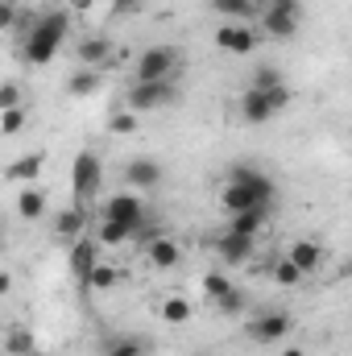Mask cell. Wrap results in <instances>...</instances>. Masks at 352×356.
<instances>
[{"instance_id":"cell-22","label":"cell","mask_w":352,"mask_h":356,"mask_svg":"<svg viewBox=\"0 0 352 356\" xmlns=\"http://www.w3.org/2000/svg\"><path fill=\"white\" fill-rule=\"evenodd\" d=\"M95 88H99V71H95V67H79V71L67 79V95H75V99L91 95Z\"/></svg>"},{"instance_id":"cell-38","label":"cell","mask_w":352,"mask_h":356,"mask_svg":"<svg viewBox=\"0 0 352 356\" xmlns=\"http://www.w3.org/2000/svg\"><path fill=\"white\" fill-rule=\"evenodd\" d=\"M4 4H17V8H25V4H33V0H4Z\"/></svg>"},{"instance_id":"cell-35","label":"cell","mask_w":352,"mask_h":356,"mask_svg":"<svg viewBox=\"0 0 352 356\" xmlns=\"http://www.w3.org/2000/svg\"><path fill=\"white\" fill-rule=\"evenodd\" d=\"M141 0H112V17H125V13H137Z\"/></svg>"},{"instance_id":"cell-6","label":"cell","mask_w":352,"mask_h":356,"mask_svg":"<svg viewBox=\"0 0 352 356\" xmlns=\"http://www.w3.org/2000/svg\"><path fill=\"white\" fill-rule=\"evenodd\" d=\"M257 42H262V33H257L253 25H245V21H224V25L216 29V46H220L224 54H253Z\"/></svg>"},{"instance_id":"cell-31","label":"cell","mask_w":352,"mask_h":356,"mask_svg":"<svg viewBox=\"0 0 352 356\" xmlns=\"http://www.w3.org/2000/svg\"><path fill=\"white\" fill-rule=\"evenodd\" d=\"M21 129H25V112H21V108L0 112V133H4V137H17Z\"/></svg>"},{"instance_id":"cell-21","label":"cell","mask_w":352,"mask_h":356,"mask_svg":"<svg viewBox=\"0 0 352 356\" xmlns=\"http://www.w3.org/2000/svg\"><path fill=\"white\" fill-rule=\"evenodd\" d=\"M46 211V195L38 191V186H21V195H17V216L21 220H38Z\"/></svg>"},{"instance_id":"cell-36","label":"cell","mask_w":352,"mask_h":356,"mask_svg":"<svg viewBox=\"0 0 352 356\" xmlns=\"http://www.w3.org/2000/svg\"><path fill=\"white\" fill-rule=\"evenodd\" d=\"M91 4H95V0H67V8H71V13H88Z\"/></svg>"},{"instance_id":"cell-27","label":"cell","mask_w":352,"mask_h":356,"mask_svg":"<svg viewBox=\"0 0 352 356\" xmlns=\"http://www.w3.org/2000/svg\"><path fill=\"white\" fill-rule=\"evenodd\" d=\"M108 129H112L116 137H133V133L141 129V120H137V112H133V108H125V112H112Z\"/></svg>"},{"instance_id":"cell-5","label":"cell","mask_w":352,"mask_h":356,"mask_svg":"<svg viewBox=\"0 0 352 356\" xmlns=\"http://www.w3.org/2000/svg\"><path fill=\"white\" fill-rule=\"evenodd\" d=\"M178 99L175 79H162V83H133L129 88V108L133 112H154V108H166Z\"/></svg>"},{"instance_id":"cell-4","label":"cell","mask_w":352,"mask_h":356,"mask_svg":"<svg viewBox=\"0 0 352 356\" xmlns=\"http://www.w3.org/2000/svg\"><path fill=\"white\" fill-rule=\"evenodd\" d=\"M175 67H178V54L175 46H150L137 67H133V83H162V79H175Z\"/></svg>"},{"instance_id":"cell-15","label":"cell","mask_w":352,"mask_h":356,"mask_svg":"<svg viewBox=\"0 0 352 356\" xmlns=\"http://www.w3.org/2000/svg\"><path fill=\"white\" fill-rule=\"evenodd\" d=\"M83 224H88L83 207H71V211H63V216L54 220V232H58V241L75 245V241H83Z\"/></svg>"},{"instance_id":"cell-28","label":"cell","mask_w":352,"mask_h":356,"mask_svg":"<svg viewBox=\"0 0 352 356\" xmlns=\"http://www.w3.org/2000/svg\"><path fill=\"white\" fill-rule=\"evenodd\" d=\"M249 88H257V91H273V88H286V79H282V71L278 67H257L253 71V83Z\"/></svg>"},{"instance_id":"cell-34","label":"cell","mask_w":352,"mask_h":356,"mask_svg":"<svg viewBox=\"0 0 352 356\" xmlns=\"http://www.w3.org/2000/svg\"><path fill=\"white\" fill-rule=\"evenodd\" d=\"M8 108H21V88L17 83H4L0 88V112H8Z\"/></svg>"},{"instance_id":"cell-19","label":"cell","mask_w":352,"mask_h":356,"mask_svg":"<svg viewBox=\"0 0 352 356\" xmlns=\"http://www.w3.org/2000/svg\"><path fill=\"white\" fill-rule=\"evenodd\" d=\"M211 13H220L224 21H249V17H262V13H257V0H211Z\"/></svg>"},{"instance_id":"cell-10","label":"cell","mask_w":352,"mask_h":356,"mask_svg":"<svg viewBox=\"0 0 352 356\" xmlns=\"http://www.w3.org/2000/svg\"><path fill=\"white\" fill-rule=\"evenodd\" d=\"M216 253H220V261H224V266H232V269L245 266V261L253 257V236H241V232H232V228H228V232L216 241Z\"/></svg>"},{"instance_id":"cell-29","label":"cell","mask_w":352,"mask_h":356,"mask_svg":"<svg viewBox=\"0 0 352 356\" xmlns=\"http://www.w3.org/2000/svg\"><path fill=\"white\" fill-rule=\"evenodd\" d=\"M303 277H307V273H303V269L294 266L290 257H282V261L273 266V282H278V286H298Z\"/></svg>"},{"instance_id":"cell-32","label":"cell","mask_w":352,"mask_h":356,"mask_svg":"<svg viewBox=\"0 0 352 356\" xmlns=\"http://www.w3.org/2000/svg\"><path fill=\"white\" fill-rule=\"evenodd\" d=\"M116 277H120V273H116L112 266H95V269H91V277H88V286H91V290H112V286H116Z\"/></svg>"},{"instance_id":"cell-13","label":"cell","mask_w":352,"mask_h":356,"mask_svg":"<svg viewBox=\"0 0 352 356\" xmlns=\"http://www.w3.org/2000/svg\"><path fill=\"white\" fill-rule=\"evenodd\" d=\"M95 266H99V241H75L71 245V273L88 282Z\"/></svg>"},{"instance_id":"cell-9","label":"cell","mask_w":352,"mask_h":356,"mask_svg":"<svg viewBox=\"0 0 352 356\" xmlns=\"http://www.w3.org/2000/svg\"><path fill=\"white\" fill-rule=\"evenodd\" d=\"M286 336H290V315H282V311H265L262 319L249 323V340L253 344H278Z\"/></svg>"},{"instance_id":"cell-17","label":"cell","mask_w":352,"mask_h":356,"mask_svg":"<svg viewBox=\"0 0 352 356\" xmlns=\"http://www.w3.org/2000/svg\"><path fill=\"white\" fill-rule=\"evenodd\" d=\"M286 257L303 269V273H311V269H319V261H323V249H319V241H294Z\"/></svg>"},{"instance_id":"cell-8","label":"cell","mask_w":352,"mask_h":356,"mask_svg":"<svg viewBox=\"0 0 352 356\" xmlns=\"http://www.w3.org/2000/svg\"><path fill=\"white\" fill-rule=\"evenodd\" d=\"M99 216H104V220H120V224H129V228H141V220H145V203H141L133 191H125V195H112V199L104 203Z\"/></svg>"},{"instance_id":"cell-25","label":"cell","mask_w":352,"mask_h":356,"mask_svg":"<svg viewBox=\"0 0 352 356\" xmlns=\"http://www.w3.org/2000/svg\"><path fill=\"white\" fill-rule=\"evenodd\" d=\"M4 353H8V356H33V332L13 327V332L4 336Z\"/></svg>"},{"instance_id":"cell-26","label":"cell","mask_w":352,"mask_h":356,"mask_svg":"<svg viewBox=\"0 0 352 356\" xmlns=\"http://www.w3.org/2000/svg\"><path fill=\"white\" fill-rule=\"evenodd\" d=\"M162 319H166V323H186V319H191V302H186V298H182V294H170V298H162Z\"/></svg>"},{"instance_id":"cell-20","label":"cell","mask_w":352,"mask_h":356,"mask_svg":"<svg viewBox=\"0 0 352 356\" xmlns=\"http://www.w3.org/2000/svg\"><path fill=\"white\" fill-rule=\"evenodd\" d=\"M108 54H112L108 38H83V42H79V63H83V67H95V71H99V67L108 63Z\"/></svg>"},{"instance_id":"cell-7","label":"cell","mask_w":352,"mask_h":356,"mask_svg":"<svg viewBox=\"0 0 352 356\" xmlns=\"http://www.w3.org/2000/svg\"><path fill=\"white\" fill-rule=\"evenodd\" d=\"M71 178H75V195H79V203H88L91 195L99 191V182H104V162H99L91 149H83V154L75 158V170H71Z\"/></svg>"},{"instance_id":"cell-24","label":"cell","mask_w":352,"mask_h":356,"mask_svg":"<svg viewBox=\"0 0 352 356\" xmlns=\"http://www.w3.org/2000/svg\"><path fill=\"white\" fill-rule=\"evenodd\" d=\"M203 290H207L211 302H220V298H224L228 290H237V286H232V277H228L224 269H211V273H203Z\"/></svg>"},{"instance_id":"cell-2","label":"cell","mask_w":352,"mask_h":356,"mask_svg":"<svg viewBox=\"0 0 352 356\" xmlns=\"http://www.w3.org/2000/svg\"><path fill=\"white\" fill-rule=\"evenodd\" d=\"M67 33H71V17H67V13H46V17H38V25L25 33V58H29L33 67H46V63L58 54V46L67 42Z\"/></svg>"},{"instance_id":"cell-16","label":"cell","mask_w":352,"mask_h":356,"mask_svg":"<svg viewBox=\"0 0 352 356\" xmlns=\"http://www.w3.org/2000/svg\"><path fill=\"white\" fill-rule=\"evenodd\" d=\"M178 261H182V249H178L170 236L150 241V266H154V269H175Z\"/></svg>"},{"instance_id":"cell-30","label":"cell","mask_w":352,"mask_h":356,"mask_svg":"<svg viewBox=\"0 0 352 356\" xmlns=\"http://www.w3.org/2000/svg\"><path fill=\"white\" fill-rule=\"evenodd\" d=\"M104 356H145V340H112Z\"/></svg>"},{"instance_id":"cell-18","label":"cell","mask_w":352,"mask_h":356,"mask_svg":"<svg viewBox=\"0 0 352 356\" xmlns=\"http://www.w3.org/2000/svg\"><path fill=\"white\" fill-rule=\"evenodd\" d=\"M265 224H269V207H253V211H241V216H232V232H241V236H253L257 241V232H265Z\"/></svg>"},{"instance_id":"cell-12","label":"cell","mask_w":352,"mask_h":356,"mask_svg":"<svg viewBox=\"0 0 352 356\" xmlns=\"http://www.w3.org/2000/svg\"><path fill=\"white\" fill-rule=\"evenodd\" d=\"M42 166H46V154H25V158H17V162H8V166H4V182L33 186V178L42 175Z\"/></svg>"},{"instance_id":"cell-1","label":"cell","mask_w":352,"mask_h":356,"mask_svg":"<svg viewBox=\"0 0 352 356\" xmlns=\"http://www.w3.org/2000/svg\"><path fill=\"white\" fill-rule=\"evenodd\" d=\"M220 203L228 216H241L253 207H273V178L257 166H232L224 191H220Z\"/></svg>"},{"instance_id":"cell-33","label":"cell","mask_w":352,"mask_h":356,"mask_svg":"<svg viewBox=\"0 0 352 356\" xmlns=\"http://www.w3.org/2000/svg\"><path fill=\"white\" fill-rule=\"evenodd\" d=\"M216 311H220V315H241V311H245V290H228V294L216 302Z\"/></svg>"},{"instance_id":"cell-23","label":"cell","mask_w":352,"mask_h":356,"mask_svg":"<svg viewBox=\"0 0 352 356\" xmlns=\"http://www.w3.org/2000/svg\"><path fill=\"white\" fill-rule=\"evenodd\" d=\"M137 228H129V224H120V220H104L99 216V245H120V241H129Z\"/></svg>"},{"instance_id":"cell-3","label":"cell","mask_w":352,"mask_h":356,"mask_svg":"<svg viewBox=\"0 0 352 356\" xmlns=\"http://www.w3.org/2000/svg\"><path fill=\"white\" fill-rule=\"evenodd\" d=\"M286 104H290V88H273V91L249 88L241 95V120H245V124H265V120H273Z\"/></svg>"},{"instance_id":"cell-37","label":"cell","mask_w":352,"mask_h":356,"mask_svg":"<svg viewBox=\"0 0 352 356\" xmlns=\"http://www.w3.org/2000/svg\"><path fill=\"white\" fill-rule=\"evenodd\" d=\"M282 356H303V348H298V344H290V348H282Z\"/></svg>"},{"instance_id":"cell-14","label":"cell","mask_w":352,"mask_h":356,"mask_svg":"<svg viewBox=\"0 0 352 356\" xmlns=\"http://www.w3.org/2000/svg\"><path fill=\"white\" fill-rule=\"evenodd\" d=\"M262 33L265 38H294L298 33V17H290V13H278V8H262Z\"/></svg>"},{"instance_id":"cell-11","label":"cell","mask_w":352,"mask_h":356,"mask_svg":"<svg viewBox=\"0 0 352 356\" xmlns=\"http://www.w3.org/2000/svg\"><path fill=\"white\" fill-rule=\"evenodd\" d=\"M125 178H129L133 191H154V186L162 182V166H158L154 158H133V162L125 166Z\"/></svg>"}]
</instances>
